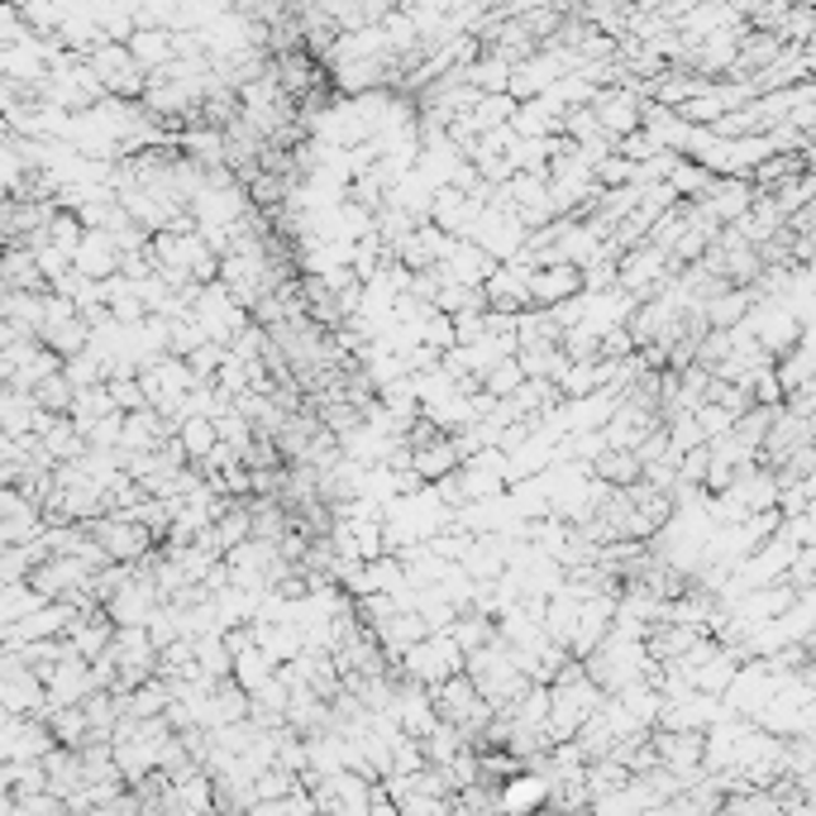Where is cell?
I'll return each instance as SVG.
<instances>
[{
  "mask_svg": "<svg viewBox=\"0 0 816 816\" xmlns=\"http://www.w3.org/2000/svg\"><path fill=\"white\" fill-rule=\"evenodd\" d=\"M401 678L406 683H416V688H426V692H434L440 683H450V678H458L464 674V654L454 650V640L450 636H426L420 644H411V650L401 654Z\"/></svg>",
  "mask_w": 816,
  "mask_h": 816,
  "instance_id": "6da1fadb",
  "label": "cell"
},
{
  "mask_svg": "<svg viewBox=\"0 0 816 816\" xmlns=\"http://www.w3.org/2000/svg\"><path fill=\"white\" fill-rule=\"evenodd\" d=\"M640 105L644 101L630 86H602V91H592L587 110H592V120H597L602 135H607L611 143H621L626 135L640 129Z\"/></svg>",
  "mask_w": 816,
  "mask_h": 816,
  "instance_id": "7a4b0ae2",
  "label": "cell"
},
{
  "mask_svg": "<svg viewBox=\"0 0 816 816\" xmlns=\"http://www.w3.org/2000/svg\"><path fill=\"white\" fill-rule=\"evenodd\" d=\"M531 272H535V268H525L521 258L497 263L492 278L482 282V301H487V311H502V315H521V311H531Z\"/></svg>",
  "mask_w": 816,
  "mask_h": 816,
  "instance_id": "3957f363",
  "label": "cell"
},
{
  "mask_svg": "<svg viewBox=\"0 0 816 816\" xmlns=\"http://www.w3.org/2000/svg\"><path fill=\"white\" fill-rule=\"evenodd\" d=\"M478 215H482V206L473 201V196L454 191V187H434L430 210H426V225L450 234V240H468L473 225H478Z\"/></svg>",
  "mask_w": 816,
  "mask_h": 816,
  "instance_id": "277c9868",
  "label": "cell"
},
{
  "mask_svg": "<svg viewBox=\"0 0 816 816\" xmlns=\"http://www.w3.org/2000/svg\"><path fill=\"white\" fill-rule=\"evenodd\" d=\"M650 430H660V416L644 411V406H636V401H616V411L607 416V426H602L597 434H602V444H607V450L636 454Z\"/></svg>",
  "mask_w": 816,
  "mask_h": 816,
  "instance_id": "5b68a950",
  "label": "cell"
},
{
  "mask_svg": "<svg viewBox=\"0 0 816 816\" xmlns=\"http://www.w3.org/2000/svg\"><path fill=\"white\" fill-rule=\"evenodd\" d=\"M392 721H397L401 735H411V741H426V735L434 731V707H430V692L416 688V683H397L392 688Z\"/></svg>",
  "mask_w": 816,
  "mask_h": 816,
  "instance_id": "8992f818",
  "label": "cell"
},
{
  "mask_svg": "<svg viewBox=\"0 0 816 816\" xmlns=\"http://www.w3.org/2000/svg\"><path fill=\"white\" fill-rule=\"evenodd\" d=\"M492 268L497 263L482 254L478 244H468V240H454L450 244V254L440 258V268H430L440 282H458V287H482L487 278H492Z\"/></svg>",
  "mask_w": 816,
  "mask_h": 816,
  "instance_id": "52a82bcc",
  "label": "cell"
},
{
  "mask_svg": "<svg viewBox=\"0 0 816 816\" xmlns=\"http://www.w3.org/2000/svg\"><path fill=\"white\" fill-rule=\"evenodd\" d=\"M573 296H583V272L569 268V263H549V268L531 272V306L549 311V306L573 301Z\"/></svg>",
  "mask_w": 816,
  "mask_h": 816,
  "instance_id": "ba28073f",
  "label": "cell"
},
{
  "mask_svg": "<svg viewBox=\"0 0 816 816\" xmlns=\"http://www.w3.org/2000/svg\"><path fill=\"white\" fill-rule=\"evenodd\" d=\"M545 797H549V783L535 779V773H516L497 788V812L502 816H539L545 812Z\"/></svg>",
  "mask_w": 816,
  "mask_h": 816,
  "instance_id": "9c48e42d",
  "label": "cell"
},
{
  "mask_svg": "<svg viewBox=\"0 0 816 816\" xmlns=\"http://www.w3.org/2000/svg\"><path fill=\"white\" fill-rule=\"evenodd\" d=\"M749 311H755V292H741V287H726L702 306L707 330H735V325H745Z\"/></svg>",
  "mask_w": 816,
  "mask_h": 816,
  "instance_id": "30bf717a",
  "label": "cell"
},
{
  "mask_svg": "<svg viewBox=\"0 0 816 816\" xmlns=\"http://www.w3.org/2000/svg\"><path fill=\"white\" fill-rule=\"evenodd\" d=\"M773 383L783 387V397H788V392L812 387V330L802 335L797 345L783 353V359H773Z\"/></svg>",
  "mask_w": 816,
  "mask_h": 816,
  "instance_id": "8fae6325",
  "label": "cell"
},
{
  "mask_svg": "<svg viewBox=\"0 0 816 816\" xmlns=\"http://www.w3.org/2000/svg\"><path fill=\"white\" fill-rule=\"evenodd\" d=\"M444 636H450V640H454V650L468 660V654H478L482 644H492V640H497V621H492V616H478V611H458V616H454V626L444 630Z\"/></svg>",
  "mask_w": 816,
  "mask_h": 816,
  "instance_id": "7c38bea8",
  "label": "cell"
},
{
  "mask_svg": "<svg viewBox=\"0 0 816 816\" xmlns=\"http://www.w3.org/2000/svg\"><path fill=\"white\" fill-rule=\"evenodd\" d=\"M587 478H597V482H607L611 492H626V487H636L640 482V464H636V454H616V450H602L597 458L587 464Z\"/></svg>",
  "mask_w": 816,
  "mask_h": 816,
  "instance_id": "4fadbf2b",
  "label": "cell"
},
{
  "mask_svg": "<svg viewBox=\"0 0 816 816\" xmlns=\"http://www.w3.org/2000/svg\"><path fill=\"white\" fill-rule=\"evenodd\" d=\"M644 807H660V802H654L636 779H630L626 788H616V793L592 797V802H587V816H640Z\"/></svg>",
  "mask_w": 816,
  "mask_h": 816,
  "instance_id": "5bb4252c",
  "label": "cell"
},
{
  "mask_svg": "<svg viewBox=\"0 0 816 816\" xmlns=\"http://www.w3.org/2000/svg\"><path fill=\"white\" fill-rule=\"evenodd\" d=\"M129 62L135 68H167L173 62V30H139L129 34Z\"/></svg>",
  "mask_w": 816,
  "mask_h": 816,
  "instance_id": "9a60e30c",
  "label": "cell"
},
{
  "mask_svg": "<svg viewBox=\"0 0 816 816\" xmlns=\"http://www.w3.org/2000/svg\"><path fill=\"white\" fill-rule=\"evenodd\" d=\"M182 153H187V163H196L201 173H210V167H225V135L220 129H187L182 135Z\"/></svg>",
  "mask_w": 816,
  "mask_h": 816,
  "instance_id": "2e32d148",
  "label": "cell"
},
{
  "mask_svg": "<svg viewBox=\"0 0 816 816\" xmlns=\"http://www.w3.org/2000/svg\"><path fill=\"white\" fill-rule=\"evenodd\" d=\"M411 473L420 482H440V478H450V473H458V454H454V444H450V434L444 440H434L430 450H416L411 454Z\"/></svg>",
  "mask_w": 816,
  "mask_h": 816,
  "instance_id": "e0dca14e",
  "label": "cell"
},
{
  "mask_svg": "<svg viewBox=\"0 0 816 816\" xmlns=\"http://www.w3.org/2000/svg\"><path fill=\"white\" fill-rule=\"evenodd\" d=\"M735 668H741V660H735V650H716L712 660H707V664H702V668H697V674H692V692H702V697H716V702H721V692L731 688Z\"/></svg>",
  "mask_w": 816,
  "mask_h": 816,
  "instance_id": "ac0fdd59",
  "label": "cell"
},
{
  "mask_svg": "<svg viewBox=\"0 0 816 816\" xmlns=\"http://www.w3.org/2000/svg\"><path fill=\"white\" fill-rule=\"evenodd\" d=\"M616 702H621V712L636 721V726L644 731H654V721H660V707H664V697L650 688V683H630V688L616 692Z\"/></svg>",
  "mask_w": 816,
  "mask_h": 816,
  "instance_id": "d6986e66",
  "label": "cell"
},
{
  "mask_svg": "<svg viewBox=\"0 0 816 816\" xmlns=\"http://www.w3.org/2000/svg\"><path fill=\"white\" fill-rule=\"evenodd\" d=\"M773 411H779V406H773ZM773 411H769V406H749V411L731 426V440L741 444L749 458H759V444H765V434H769V426H773Z\"/></svg>",
  "mask_w": 816,
  "mask_h": 816,
  "instance_id": "ffe728a7",
  "label": "cell"
},
{
  "mask_svg": "<svg viewBox=\"0 0 816 816\" xmlns=\"http://www.w3.org/2000/svg\"><path fill=\"white\" fill-rule=\"evenodd\" d=\"M158 611V587L143 578V583H135V587H125L120 597H115V621H135V626H143L149 616Z\"/></svg>",
  "mask_w": 816,
  "mask_h": 816,
  "instance_id": "44dd1931",
  "label": "cell"
},
{
  "mask_svg": "<svg viewBox=\"0 0 816 816\" xmlns=\"http://www.w3.org/2000/svg\"><path fill=\"white\" fill-rule=\"evenodd\" d=\"M177 444H182V454H187V464H201L220 440H215V426H210L206 416H187L177 426Z\"/></svg>",
  "mask_w": 816,
  "mask_h": 816,
  "instance_id": "7402d4cb",
  "label": "cell"
},
{
  "mask_svg": "<svg viewBox=\"0 0 816 816\" xmlns=\"http://www.w3.org/2000/svg\"><path fill=\"white\" fill-rule=\"evenodd\" d=\"M511 115H516V101L506 96H478V105L468 110V125L478 129V135H487V129H502V125H511Z\"/></svg>",
  "mask_w": 816,
  "mask_h": 816,
  "instance_id": "603a6c76",
  "label": "cell"
},
{
  "mask_svg": "<svg viewBox=\"0 0 816 816\" xmlns=\"http://www.w3.org/2000/svg\"><path fill=\"white\" fill-rule=\"evenodd\" d=\"M272 678V668H268V660H263L258 650H248V654H234V664H230V683L240 688L244 697H254L263 683Z\"/></svg>",
  "mask_w": 816,
  "mask_h": 816,
  "instance_id": "cb8c5ba5",
  "label": "cell"
},
{
  "mask_svg": "<svg viewBox=\"0 0 816 816\" xmlns=\"http://www.w3.org/2000/svg\"><path fill=\"white\" fill-rule=\"evenodd\" d=\"M773 206H779V215L788 220V215H797V210H807L812 206V196H816V177L807 173V177H793V182H783V187H773V191H765Z\"/></svg>",
  "mask_w": 816,
  "mask_h": 816,
  "instance_id": "d4e9b609",
  "label": "cell"
},
{
  "mask_svg": "<svg viewBox=\"0 0 816 816\" xmlns=\"http://www.w3.org/2000/svg\"><path fill=\"white\" fill-rule=\"evenodd\" d=\"M583 783H587V802L602 797V793H616V788L630 783V773L616 765V759H592V765L583 769Z\"/></svg>",
  "mask_w": 816,
  "mask_h": 816,
  "instance_id": "484cf974",
  "label": "cell"
},
{
  "mask_svg": "<svg viewBox=\"0 0 816 816\" xmlns=\"http://www.w3.org/2000/svg\"><path fill=\"white\" fill-rule=\"evenodd\" d=\"M458 482H464L468 502H502L506 497V482L497 478V473H482V468H458Z\"/></svg>",
  "mask_w": 816,
  "mask_h": 816,
  "instance_id": "4316f807",
  "label": "cell"
},
{
  "mask_svg": "<svg viewBox=\"0 0 816 816\" xmlns=\"http://www.w3.org/2000/svg\"><path fill=\"white\" fill-rule=\"evenodd\" d=\"M721 816H779V797L745 788V793H731L721 802Z\"/></svg>",
  "mask_w": 816,
  "mask_h": 816,
  "instance_id": "83f0119b",
  "label": "cell"
},
{
  "mask_svg": "<svg viewBox=\"0 0 816 816\" xmlns=\"http://www.w3.org/2000/svg\"><path fill=\"white\" fill-rule=\"evenodd\" d=\"M464 749V741H458L454 726H444V721H434V731L420 741V755H426V765H450V759Z\"/></svg>",
  "mask_w": 816,
  "mask_h": 816,
  "instance_id": "f1b7e54d",
  "label": "cell"
},
{
  "mask_svg": "<svg viewBox=\"0 0 816 816\" xmlns=\"http://www.w3.org/2000/svg\"><path fill=\"white\" fill-rule=\"evenodd\" d=\"M173 797H177V807H187L191 816H210V779L201 769L187 773L182 783H173Z\"/></svg>",
  "mask_w": 816,
  "mask_h": 816,
  "instance_id": "f546056e",
  "label": "cell"
},
{
  "mask_svg": "<svg viewBox=\"0 0 816 816\" xmlns=\"http://www.w3.org/2000/svg\"><path fill=\"white\" fill-rule=\"evenodd\" d=\"M521 383H525V373L516 368V359H502V363H492V368L482 373V392H487L492 401H506Z\"/></svg>",
  "mask_w": 816,
  "mask_h": 816,
  "instance_id": "4dcf8cb0",
  "label": "cell"
},
{
  "mask_svg": "<svg viewBox=\"0 0 816 816\" xmlns=\"http://www.w3.org/2000/svg\"><path fill=\"white\" fill-rule=\"evenodd\" d=\"M296 793V773H287V769H263L258 779H254V802H282V797H292Z\"/></svg>",
  "mask_w": 816,
  "mask_h": 816,
  "instance_id": "1f68e13d",
  "label": "cell"
},
{
  "mask_svg": "<svg viewBox=\"0 0 816 816\" xmlns=\"http://www.w3.org/2000/svg\"><path fill=\"white\" fill-rule=\"evenodd\" d=\"M105 545H110V549H115V555H120V559H135V555H143V549L153 545V535L143 531V525H135V521H129V525H115V531L105 535Z\"/></svg>",
  "mask_w": 816,
  "mask_h": 816,
  "instance_id": "d6a6232c",
  "label": "cell"
},
{
  "mask_svg": "<svg viewBox=\"0 0 816 816\" xmlns=\"http://www.w3.org/2000/svg\"><path fill=\"white\" fill-rule=\"evenodd\" d=\"M420 345L434 349V353H450L454 349V320L440 311H426V320H420Z\"/></svg>",
  "mask_w": 816,
  "mask_h": 816,
  "instance_id": "836d02e7",
  "label": "cell"
},
{
  "mask_svg": "<svg viewBox=\"0 0 816 816\" xmlns=\"http://www.w3.org/2000/svg\"><path fill=\"white\" fill-rule=\"evenodd\" d=\"M692 426H697V434H702V444H712V440H721V434H731V426L735 420L721 411V406H712V401H702L692 411Z\"/></svg>",
  "mask_w": 816,
  "mask_h": 816,
  "instance_id": "e575fe53",
  "label": "cell"
},
{
  "mask_svg": "<svg viewBox=\"0 0 816 816\" xmlns=\"http://www.w3.org/2000/svg\"><path fill=\"white\" fill-rule=\"evenodd\" d=\"M426 769V755H420V741H411V735H401L397 745H392V773L397 779H411V773ZM387 773V779H392Z\"/></svg>",
  "mask_w": 816,
  "mask_h": 816,
  "instance_id": "d590c367",
  "label": "cell"
},
{
  "mask_svg": "<svg viewBox=\"0 0 816 816\" xmlns=\"http://www.w3.org/2000/svg\"><path fill=\"white\" fill-rule=\"evenodd\" d=\"M812 569H816V549H797L793 563H788V573H783V583L802 597V592H812V578H816Z\"/></svg>",
  "mask_w": 816,
  "mask_h": 816,
  "instance_id": "8d00e7d4",
  "label": "cell"
},
{
  "mask_svg": "<svg viewBox=\"0 0 816 816\" xmlns=\"http://www.w3.org/2000/svg\"><path fill=\"white\" fill-rule=\"evenodd\" d=\"M182 363L191 368L196 383H210V377L220 373V363H225V349H220V345H201V349L191 353V359H182Z\"/></svg>",
  "mask_w": 816,
  "mask_h": 816,
  "instance_id": "74e56055",
  "label": "cell"
},
{
  "mask_svg": "<svg viewBox=\"0 0 816 816\" xmlns=\"http://www.w3.org/2000/svg\"><path fill=\"white\" fill-rule=\"evenodd\" d=\"M616 153H621L626 163H636V167H640V163H650V158H654V153H664V149H660V143H654L650 135H644V129H636V135H626L621 143H616Z\"/></svg>",
  "mask_w": 816,
  "mask_h": 816,
  "instance_id": "f35d334b",
  "label": "cell"
},
{
  "mask_svg": "<svg viewBox=\"0 0 816 816\" xmlns=\"http://www.w3.org/2000/svg\"><path fill=\"white\" fill-rule=\"evenodd\" d=\"M707 464H712L707 444H702V450H692V454H683V458H678V482H683V487H702Z\"/></svg>",
  "mask_w": 816,
  "mask_h": 816,
  "instance_id": "ab89813d",
  "label": "cell"
}]
</instances>
